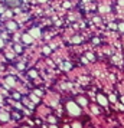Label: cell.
<instances>
[{
  "label": "cell",
  "instance_id": "6",
  "mask_svg": "<svg viewBox=\"0 0 124 128\" xmlns=\"http://www.w3.org/2000/svg\"><path fill=\"white\" fill-rule=\"evenodd\" d=\"M6 82H7V85H9V86H13V85H15V79H13L12 76H7Z\"/></svg>",
  "mask_w": 124,
  "mask_h": 128
},
{
  "label": "cell",
  "instance_id": "5",
  "mask_svg": "<svg viewBox=\"0 0 124 128\" xmlns=\"http://www.w3.org/2000/svg\"><path fill=\"white\" fill-rule=\"evenodd\" d=\"M0 120L2 121H9V114L7 112H0Z\"/></svg>",
  "mask_w": 124,
  "mask_h": 128
},
{
  "label": "cell",
  "instance_id": "10",
  "mask_svg": "<svg viewBox=\"0 0 124 128\" xmlns=\"http://www.w3.org/2000/svg\"><path fill=\"white\" fill-rule=\"evenodd\" d=\"M120 4H121V6H124V0H120Z\"/></svg>",
  "mask_w": 124,
  "mask_h": 128
},
{
  "label": "cell",
  "instance_id": "15",
  "mask_svg": "<svg viewBox=\"0 0 124 128\" xmlns=\"http://www.w3.org/2000/svg\"><path fill=\"white\" fill-rule=\"evenodd\" d=\"M64 128H71V127H68V125H65V127H64Z\"/></svg>",
  "mask_w": 124,
  "mask_h": 128
},
{
  "label": "cell",
  "instance_id": "3",
  "mask_svg": "<svg viewBox=\"0 0 124 128\" xmlns=\"http://www.w3.org/2000/svg\"><path fill=\"white\" fill-rule=\"evenodd\" d=\"M97 101L100 102V105H104V106H105V105L108 104V101H107V99L104 98L102 95H98V96H97Z\"/></svg>",
  "mask_w": 124,
  "mask_h": 128
},
{
  "label": "cell",
  "instance_id": "2",
  "mask_svg": "<svg viewBox=\"0 0 124 128\" xmlns=\"http://www.w3.org/2000/svg\"><path fill=\"white\" fill-rule=\"evenodd\" d=\"M29 35L32 36L33 39H35V38H38V36L41 35V30L38 29V28H35V29H32V30H30V32H29Z\"/></svg>",
  "mask_w": 124,
  "mask_h": 128
},
{
  "label": "cell",
  "instance_id": "8",
  "mask_svg": "<svg viewBox=\"0 0 124 128\" xmlns=\"http://www.w3.org/2000/svg\"><path fill=\"white\" fill-rule=\"evenodd\" d=\"M15 28H16V23L10 22V23H9V29H15Z\"/></svg>",
  "mask_w": 124,
  "mask_h": 128
},
{
  "label": "cell",
  "instance_id": "11",
  "mask_svg": "<svg viewBox=\"0 0 124 128\" xmlns=\"http://www.w3.org/2000/svg\"><path fill=\"white\" fill-rule=\"evenodd\" d=\"M0 48H3V40L0 39Z\"/></svg>",
  "mask_w": 124,
  "mask_h": 128
},
{
  "label": "cell",
  "instance_id": "1",
  "mask_svg": "<svg viewBox=\"0 0 124 128\" xmlns=\"http://www.w3.org/2000/svg\"><path fill=\"white\" fill-rule=\"evenodd\" d=\"M66 108H68V112H69L71 115H74V116H78L79 114H81V108H79L75 102H68Z\"/></svg>",
  "mask_w": 124,
  "mask_h": 128
},
{
  "label": "cell",
  "instance_id": "14",
  "mask_svg": "<svg viewBox=\"0 0 124 128\" xmlns=\"http://www.w3.org/2000/svg\"><path fill=\"white\" fill-rule=\"evenodd\" d=\"M51 128H58V127H56V125H52V127H51Z\"/></svg>",
  "mask_w": 124,
  "mask_h": 128
},
{
  "label": "cell",
  "instance_id": "4",
  "mask_svg": "<svg viewBox=\"0 0 124 128\" xmlns=\"http://www.w3.org/2000/svg\"><path fill=\"white\" fill-rule=\"evenodd\" d=\"M23 42L25 43H32V42H33V38H32L29 33H28V35H23Z\"/></svg>",
  "mask_w": 124,
  "mask_h": 128
},
{
  "label": "cell",
  "instance_id": "13",
  "mask_svg": "<svg viewBox=\"0 0 124 128\" xmlns=\"http://www.w3.org/2000/svg\"><path fill=\"white\" fill-rule=\"evenodd\" d=\"M38 2H41V3H45V2H46V0H38Z\"/></svg>",
  "mask_w": 124,
  "mask_h": 128
},
{
  "label": "cell",
  "instance_id": "7",
  "mask_svg": "<svg viewBox=\"0 0 124 128\" xmlns=\"http://www.w3.org/2000/svg\"><path fill=\"white\" fill-rule=\"evenodd\" d=\"M78 102H79L81 105H87V104H88V102H87V99L82 98V96H81V98H78Z\"/></svg>",
  "mask_w": 124,
  "mask_h": 128
},
{
  "label": "cell",
  "instance_id": "9",
  "mask_svg": "<svg viewBox=\"0 0 124 128\" xmlns=\"http://www.w3.org/2000/svg\"><path fill=\"white\" fill-rule=\"evenodd\" d=\"M72 128H81V124H79V122H74Z\"/></svg>",
  "mask_w": 124,
  "mask_h": 128
},
{
  "label": "cell",
  "instance_id": "12",
  "mask_svg": "<svg viewBox=\"0 0 124 128\" xmlns=\"http://www.w3.org/2000/svg\"><path fill=\"white\" fill-rule=\"evenodd\" d=\"M120 29H121V30H124V24H120Z\"/></svg>",
  "mask_w": 124,
  "mask_h": 128
},
{
  "label": "cell",
  "instance_id": "16",
  "mask_svg": "<svg viewBox=\"0 0 124 128\" xmlns=\"http://www.w3.org/2000/svg\"><path fill=\"white\" fill-rule=\"evenodd\" d=\"M23 128H28V127H23Z\"/></svg>",
  "mask_w": 124,
  "mask_h": 128
}]
</instances>
